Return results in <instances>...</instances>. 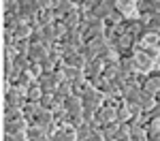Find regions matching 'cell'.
<instances>
[{
  "mask_svg": "<svg viewBox=\"0 0 160 141\" xmlns=\"http://www.w3.org/2000/svg\"><path fill=\"white\" fill-rule=\"evenodd\" d=\"M4 141H30L26 133H17V135H4Z\"/></svg>",
  "mask_w": 160,
  "mask_h": 141,
  "instance_id": "31",
  "label": "cell"
},
{
  "mask_svg": "<svg viewBox=\"0 0 160 141\" xmlns=\"http://www.w3.org/2000/svg\"><path fill=\"white\" fill-rule=\"evenodd\" d=\"M145 53H148L149 58H152V60H154V62H158L160 60V45H154V47H145Z\"/></svg>",
  "mask_w": 160,
  "mask_h": 141,
  "instance_id": "28",
  "label": "cell"
},
{
  "mask_svg": "<svg viewBox=\"0 0 160 141\" xmlns=\"http://www.w3.org/2000/svg\"><path fill=\"white\" fill-rule=\"evenodd\" d=\"M64 107H66V111L68 113H81L83 111V98L79 96V94H71V96H66L64 98Z\"/></svg>",
  "mask_w": 160,
  "mask_h": 141,
  "instance_id": "9",
  "label": "cell"
},
{
  "mask_svg": "<svg viewBox=\"0 0 160 141\" xmlns=\"http://www.w3.org/2000/svg\"><path fill=\"white\" fill-rule=\"evenodd\" d=\"M100 0H81V9H92L94 4H98Z\"/></svg>",
  "mask_w": 160,
  "mask_h": 141,
  "instance_id": "32",
  "label": "cell"
},
{
  "mask_svg": "<svg viewBox=\"0 0 160 141\" xmlns=\"http://www.w3.org/2000/svg\"><path fill=\"white\" fill-rule=\"evenodd\" d=\"M118 126H120V122H109V124H105V126L100 128L105 141H115L118 139Z\"/></svg>",
  "mask_w": 160,
  "mask_h": 141,
  "instance_id": "21",
  "label": "cell"
},
{
  "mask_svg": "<svg viewBox=\"0 0 160 141\" xmlns=\"http://www.w3.org/2000/svg\"><path fill=\"white\" fill-rule=\"evenodd\" d=\"M105 96H107V94H102V92L96 90V88L88 90L86 94L81 96V98H83V107H90V109H96V111H98L100 107L105 105Z\"/></svg>",
  "mask_w": 160,
  "mask_h": 141,
  "instance_id": "5",
  "label": "cell"
},
{
  "mask_svg": "<svg viewBox=\"0 0 160 141\" xmlns=\"http://www.w3.org/2000/svg\"><path fill=\"white\" fill-rule=\"evenodd\" d=\"M141 86H143V90H148L149 94H154V96H156V94L160 92V77L149 73V75H145V79H143V83H141Z\"/></svg>",
  "mask_w": 160,
  "mask_h": 141,
  "instance_id": "13",
  "label": "cell"
},
{
  "mask_svg": "<svg viewBox=\"0 0 160 141\" xmlns=\"http://www.w3.org/2000/svg\"><path fill=\"white\" fill-rule=\"evenodd\" d=\"M60 43L62 45H73L77 49H81V45H83L86 41H83V34H81L79 30H68V32L60 38Z\"/></svg>",
  "mask_w": 160,
  "mask_h": 141,
  "instance_id": "10",
  "label": "cell"
},
{
  "mask_svg": "<svg viewBox=\"0 0 160 141\" xmlns=\"http://www.w3.org/2000/svg\"><path fill=\"white\" fill-rule=\"evenodd\" d=\"M148 141H160V128H158V130L148 133Z\"/></svg>",
  "mask_w": 160,
  "mask_h": 141,
  "instance_id": "33",
  "label": "cell"
},
{
  "mask_svg": "<svg viewBox=\"0 0 160 141\" xmlns=\"http://www.w3.org/2000/svg\"><path fill=\"white\" fill-rule=\"evenodd\" d=\"M53 94H56V98H60V101L64 103V98H66V96H71V94H73V83H71L68 79H64L60 86L56 88V92H53Z\"/></svg>",
  "mask_w": 160,
  "mask_h": 141,
  "instance_id": "20",
  "label": "cell"
},
{
  "mask_svg": "<svg viewBox=\"0 0 160 141\" xmlns=\"http://www.w3.org/2000/svg\"><path fill=\"white\" fill-rule=\"evenodd\" d=\"M77 9H81V7L75 4V2H71V0H66V2L56 4V7H53V13H56V19H64V17H68V15L73 11H77Z\"/></svg>",
  "mask_w": 160,
  "mask_h": 141,
  "instance_id": "11",
  "label": "cell"
},
{
  "mask_svg": "<svg viewBox=\"0 0 160 141\" xmlns=\"http://www.w3.org/2000/svg\"><path fill=\"white\" fill-rule=\"evenodd\" d=\"M37 81H38V86H41L43 92H56V88H58V81H56V77L51 75V73H43Z\"/></svg>",
  "mask_w": 160,
  "mask_h": 141,
  "instance_id": "12",
  "label": "cell"
},
{
  "mask_svg": "<svg viewBox=\"0 0 160 141\" xmlns=\"http://www.w3.org/2000/svg\"><path fill=\"white\" fill-rule=\"evenodd\" d=\"M62 71H64V77L71 81V83H75V81H79V79H86V73H83V68H75V66H60Z\"/></svg>",
  "mask_w": 160,
  "mask_h": 141,
  "instance_id": "14",
  "label": "cell"
},
{
  "mask_svg": "<svg viewBox=\"0 0 160 141\" xmlns=\"http://www.w3.org/2000/svg\"><path fill=\"white\" fill-rule=\"evenodd\" d=\"M71 2H75V4H79V7H81V0H71Z\"/></svg>",
  "mask_w": 160,
  "mask_h": 141,
  "instance_id": "34",
  "label": "cell"
},
{
  "mask_svg": "<svg viewBox=\"0 0 160 141\" xmlns=\"http://www.w3.org/2000/svg\"><path fill=\"white\" fill-rule=\"evenodd\" d=\"M130 141H148V130H145V126H132V130H130Z\"/></svg>",
  "mask_w": 160,
  "mask_h": 141,
  "instance_id": "26",
  "label": "cell"
},
{
  "mask_svg": "<svg viewBox=\"0 0 160 141\" xmlns=\"http://www.w3.org/2000/svg\"><path fill=\"white\" fill-rule=\"evenodd\" d=\"M83 141H105V137H102V130H100V128H94V130H92V133H90V135H88Z\"/></svg>",
  "mask_w": 160,
  "mask_h": 141,
  "instance_id": "29",
  "label": "cell"
},
{
  "mask_svg": "<svg viewBox=\"0 0 160 141\" xmlns=\"http://www.w3.org/2000/svg\"><path fill=\"white\" fill-rule=\"evenodd\" d=\"M86 56H83V53H81V51H77V53H73V56H68V58H64V62L60 64V66H64V64H66V66H75V68H83V66H86Z\"/></svg>",
  "mask_w": 160,
  "mask_h": 141,
  "instance_id": "16",
  "label": "cell"
},
{
  "mask_svg": "<svg viewBox=\"0 0 160 141\" xmlns=\"http://www.w3.org/2000/svg\"><path fill=\"white\" fill-rule=\"evenodd\" d=\"M130 130H132L130 122H120V126H118V139L115 141H130Z\"/></svg>",
  "mask_w": 160,
  "mask_h": 141,
  "instance_id": "23",
  "label": "cell"
},
{
  "mask_svg": "<svg viewBox=\"0 0 160 141\" xmlns=\"http://www.w3.org/2000/svg\"><path fill=\"white\" fill-rule=\"evenodd\" d=\"M37 79L32 77V73L30 71H24L22 75H19V79H17V83H13V86H19V88H24V90H28L32 83H34Z\"/></svg>",
  "mask_w": 160,
  "mask_h": 141,
  "instance_id": "25",
  "label": "cell"
},
{
  "mask_svg": "<svg viewBox=\"0 0 160 141\" xmlns=\"http://www.w3.org/2000/svg\"><path fill=\"white\" fill-rule=\"evenodd\" d=\"M51 47H47L45 43H32L30 45V51H28V56H30V60L32 62H43L47 56H49Z\"/></svg>",
  "mask_w": 160,
  "mask_h": 141,
  "instance_id": "6",
  "label": "cell"
},
{
  "mask_svg": "<svg viewBox=\"0 0 160 141\" xmlns=\"http://www.w3.org/2000/svg\"><path fill=\"white\" fill-rule=\"evenodd\" d=\"M102 68H105V62H102L100 58H92V60H88V62H86L83 73H86L88 79H94V77L102 75Z\"/></svg>",
  "mask_w": 160,
  "mask_h": 141,
  "instance_id": "7",
  "label": "cell"
},
{
  "mask_svg": "<svg viewBox=\"0 0 160 141\" xmlns=\"http://www.w3.org/2000/svg\"><path fill=\"white\" fill-rule=\"evenodd\" d=\"M24 109L22 107H4V115L2 120L4 122H15V120H24Z\"/></svg>",
  "mask_w": 160,
  "mask_h": 141,
  "instance_id": "17",
  "label": "cell"
},
{
  "mask_svg": "<svg viewBox=\"0 0 160 141\" xmlns=\"http://www.w3.org/2000/svg\"><path fill=\"white\" fill-rule=\"evenodd\" d=\"M53 2H56V4H60V2H66V0H53Z\"/></svg>",
  "mask_w": 160,
  "mask_h": 141,
  "instance_id": "35",
  "label": "cell"
},
{
  "mask_svg": "<svg viewBox=\"0 0 160 141\" xmlns=\"http://www.w3.org/2000/svg\"><path fill=\"white\" fill-rule=\"evenodd\" d=\"M32 122L30 120H15V122H4V135H17V133H26Z\"/></svg>",
  "mask_w": 160,
  "mask_h": 141,
  "instance_id": "8",
  "label": "cell"
},
{
  "mask_svg": "<svg viewBox=\"0 0 160 141\" xmlns=\"http://www.w3.org/2000/svg\"><path fill=\"white\" fill-rule=\"evenodd\" d=\"M30 73H32V77H34V79H38V77L43 75L45 71H43V66H41V62H32V66H30Z\"/></svg>",
  "mask_w": 160,
  "mask_h": 141,
  "instance_id": "30",
  "label": "cell"
},
{
  "mask_svg": "<svg viewBox=\"0 0 160 141\" xmlns=\"http://www.w3.org/2000/svg\"><path fill=\"white\" fill-rule=\"evenodd\" d=\"M56 22V13H53V9H41V13H38L37 17V24L43 28V26H49Z\"/></svg>",
  "mask_w": 160,
  "mask_h": 141,
  "instance_id": "19",
  "label": "cell"
},
{
  "mask_svg": "<svg viewBox=\"0 0 160 141\" xmlns=\"http://www.w3.org/2000/svg\"><path fill=\"white\" fill-rule=\"evenodd\" d=\"M26 135H28V139H30V141H41L45 135H49V133H47L43 126H38V124H30L28 130H26Z\"/></svg>",
  "mask_w": 160,
  "mask_h": 141,
  "instance_id": "18",
  "label": "cell"
},
{
  "mask_svg": "<svg viewBox=\"0 0 160 141\" xmlns=\"http://www.w3.org/2000/svg\"><path fill=\"white\" fill-rule=\"evenodd\" d=\"M30 38H19L17 41V45H15V49H17V53H28L30 51Z\"/></svg>",
  "mask_w": 160,
  "mask_h": 141,
  "instance_id": "27",
  "label": "cell"
},
{
  "mask_svg": "<svg viewBox=\"0 0 160 141\" xmlns=\"http://www.w3.org/2000/svg\"><path fill=\"white\" fill-rule=\"evenodd\" d=\"M130 118H132L130 105H126V103L122 101L118 107H115V122H130Z\"/></svg>",
  "mask_w": 160,
  "mask_h": 141,
  "instance_id": "15",
  "label": "cell"
},
{
  "mask_svg": "<svg viewBox=\"0 0 160 141\" xmlns=\"http://www.w3.org/2000/svg\"><path fill=\"white\" fill-rule=\"evenodd\" d=\"M41 13V4L38 0H19V17L28 22V24H34Z\"/></svg>",
  "mask_w": 160,
  "mask_h": 141,
  "instance_id": "3",
  "label": "cell"
},
{
  "mask_svg": "<svg viewBox=\"0 0 160 141\" xmlns=\"http://www.w3.org/2000/svg\"><path fill=\"white\" fill-rule=\"evenodd\" d=\"M43 90H41V86H38V81H34L30 88L26 90V96H28V101H32V103H38L41 98H43Z\"/></svg>",
  "mask_w": 160,
  "mask_h": 141,
  "instance_id": "22",
  "label": "cell"
},
{
  "mask_svg": "<svg viewBox=\"0 0 160 141\" xmlns=\"http://www.w3.org/2000/svg\"><path fill=\"white\" fill-rule=\"evenodd\" d=\"M13 60H15V66L22 68V71H30V66H32V60H30L28 53H17Z\"/></svg>",
  "mask_w": 160,
  "mask_h": 141,
  "instance_id": "24",
  "label": "cell"
},
{
  "mask_svg": "<svg viewBox=\"0 0 160 141\" xmlns=\"http://www.w3.org/2000/svg\"><path fill=\"white\" fill-rule=\"evenodd\" d=\"M132 64H135V71L141 73V75H149L154 71V66H156V62L143 49H135V53H132Z\"/></svg>",
  "mask_w": 160,
  "mask_h": 141,
  "instance_id": "2",
  "label": "cell"
},
{
  "mask_svg": "<svg viewBox=\"0 0 160 141\" xmlns=\"http://www.w3.org/2000/svg\"><path fill=\"white\" fill-rule=\"evenodd\" d=\"M26 103H28L26 90L19 88V86L7 83V88H4V107H24Z\"/></svg>",
  "mask_w": 160,
  "mask_h": 141,
  "instance_id": "1",
  "label": "cell"
},
{
  "mask_svg": "<svg viewBox=\"0 0 160 141\" xmlns=\"http://www.w3.org/2000/svg\"><path fill=\"white\" fill-rule=\"evenodd\" d=\"M88 11H92V15L94 17H98V19H107L111 13L118 11V0H100L98 4H94L92 9H88Z\"/></svg>",
  "mask_w": 160,
  "mask_h": 141,
  "instance_id": "4",
  "label": "cell"
}]
</instances>
